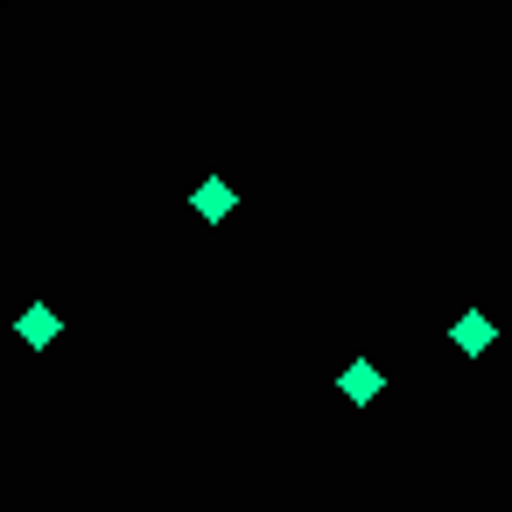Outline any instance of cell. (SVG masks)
Returning a JSON list of instances; mask_svg holds the SVG:
<instances>
[{"instance_id":"cell-1","label":"cell","mask_w":512,"mask_h":512,"mask_svg":"<svg viewBox=\"0 0 512 512\" xmlns=\"http://www.w3.org/2000/svg\"><path fill=\"white\" fill-rule=\"evenodd\" d=\"M15 337H22V344H29V351H50V344H57V337H64V316H57V309H50V302H29V309H22V316H15Z\"/></svg>"},{"instance_id":"cell-4","label":"cell","mask_w":512,"mask_h":512,"mask_svg":"<svg viewBox=\"0 0 512 512\" xmlns=\"http://www.w3.org/2000/svg\"><path fill=\"white\" fill-rule=\"evenodd\" d=\"M232 204H239V190H232L225 176H204V183L190 190V211H197L204 225H225V218H232Z\"/></svg>"},{"instance_id":"cell-3","label":"cell","mask_w":512,"mask_h":512,"mask_svg":"<svg viewBox=\"0 0 512 512\" xmlns=\"http://www.w3.org/2000/svg\"><path fill=\"white\" fill-rule=\"evenodd\" d=\"M337 393H344V400H351V407H372V400H379V393H386V372H379V365H372V358H351V365H344V372H337Z\"/></svg>"},{"instance_id":"cell-2","label":"cell","mask_w":512,"mask_h":512,"mask_svg":"<svg viewBox=\"0 0 512 512\" xmlns=\"http://www.w3.org/2000/svg\"><path fill=\"white\" fill-rule=\"evenodd\" d=\"M449 344H456V351H463V358H484V351H491V344H498V323H491V316H484V309H463V316H456V323H449Z\"/></svg>"}]
</instances>
